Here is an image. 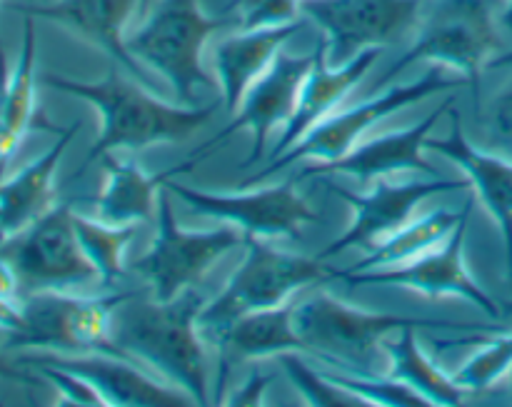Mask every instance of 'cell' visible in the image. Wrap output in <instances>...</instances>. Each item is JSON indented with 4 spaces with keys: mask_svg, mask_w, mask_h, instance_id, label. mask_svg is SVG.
<instances>
[{
    "mask_svg": "<svg viewBox=\"0 0 512 407\" xmlns=\"http://www.w3.org/2000/svg\"><path fill=\"white\" fill-rule=\"evenodd\" d=\"M205 298L188 288L178 298H125L113 313V340L130 360L145 363L170 385L185 390L195 405L210 403L208 355L198 315Z\"/></svg>",
    "mask_w": 512,
    "mask_h": 407,
    "instance_id": "6da1fadb",
    "label": "cell"
},
{
    "mask_svg": "<svg viewBox=\"0 0 512 407\" xmlns=\"http://www.w3.org/2000/svg\"><path fill=\"white\" fill-rule=\"evenodd\" d=\"M43 85L85 100L98 110L100 135L90 145L83 170L105 153L120 148L140 150L155 143H185L213 118V108H200V105L178 108L163 103L150 90L125 78L118 63L110 65L105 78L98 83H83V80L48 73L43 75Z\"/></svg>",
    "mask_w": 512,
    "mask_h": 407,
    "instance_id": "7a4b0ae2",
    "label": "cell"
},
{
    "mask_svg": "<svg viewBox=\"0 0 512 407\" xmlns=\"http://www.w3.org/2000/svg\"><path fill=\"white\" fill-rule=\"evenodd\" d=\"M295 328L305 343V355L343 373H375L383 343L405 328L453 330V333H503L495 325L450 323V320L408 318L395 313H373L355 308L330 293H313L295 303Z\"/></svg>",
    "mask_w": 512,
    "mask_h": 407,
    "instance_id": "3957f363",
    "label": "cell"
},
{
    "mask_svg": "<svg viewBox=\"0 0 512 407\" xmlns=\"http://www.w3.org/2000/svg\"><path fill=\"white\" fill-rule=\"evenodd\" d=\"M415 40L378 80L373 90L393 83L403 70L418 60L450 65L468 78L480 103V78L493 55L500 50L498 20L493 0H425Z\"/></svg>",
    "mask_w": 512,
    "mask_h": 407,
    "instance_id": "277c9868",
    "label": "cell"
},
{
    "mask_svg": "<svg viewBox=\"0 0 512 407\" xmlns=\"http://www.w3.org/2000/svg\"><path fill=\"white\" fill-rule=\"evenodd\" d=\"M228 25H240L233 10L213 18L200 10L198 0H160L125 43L140 63L168 80L178 100L198 105L195 90L215 85L203 68V48L210 35Z\"/></svg>",
    "mask_w": 512,
    "mask_h": 407,
    "instance_id": "5b68a950",
    "label": "cell"
},
{
    "mask_svg": "<svg viewBox=\"0 0 512 407\" xmlns=\"http://www.w3.org/2000/svg\"><path fill=\"white\" fill-rule=\"evenodd\" d=\"M343 270L330 268L323 258L275 250L263 238H245V258L235 268L213 303L198 315L200 333H213L233 320L258 310L278 308L295 293L328 280H340Z\"/></svg>",
    "mask_w": 512,
    "mask_h": 407,
    "instance_id": "8992f818",
    "label": "cell"
},
{
    "mask_svg": "<svg viewBox=\"0 0 512 407\" xmlns=\"http://www.w3.org/2000/svg\"><path fill=\"white\" fill-rule=\"evenodd\" d=\"M133 293L75 295L60 290L25 295L23 328L5 335V350L58 355H115L130 360L113 340V313ZM135 363V360H133Z\"/></svg>",
    "mask_w": 512,
    "mask_h": 407,
    "instance_id": "52a82bcc",
    "label": "cell"
},
{
    "mask_svg": "<svg viewBox=\"0 0 512 407\" xmlns=\"http://www.w3.org/2000/svg\"><path fill=\"white\" fill-rule=\"evenodd\" d=\"M243 245V230L230 223L213 230L180 228L170 203V190L163 185L155 210V240L130 270L150 285L155 300L168 303L188 288H195L220 258Z\"/></svg>",
    "mask_w": 512,
    "mask_h": 407,
    "instance_id": "ba28073f",
    "label": "cell"
},
{
    "mask_svg": "<svg viewBox=\"0 0 512 407\" xmlns=\"http://www.w3.org/2000/svg\"><path fill=\"white\" fill-rule=\"evenodd\" d=\"M460 85H470L468 78H450L443 68H430L423 78L413 80L408 85H393V88L383 90V93H375L373 98H368L365 103L353 105V108L338 113L335 110L330 118H325L323 123L315 125L303 140L293 145V148L285 150L283 155H278L275 160H270L258 175H248L243 180V185H258L263 180H268L270 175L280 173L288 165L298 163V160H315V163H333V160L343 158L345 153L358 145V140L368 133L373 125H378L380 120L390 118L398 110L408 108V105L420 103V100L430 98L435 93H445V90L460 88Z\"/></svg>",
    "mask_w": 512,
    "mask_h": 407,
    "instance_id": "9c48e42d",
    "label": "cell"
},
{
    "mask_svg": "<svg viewBox=\"0 0 512 407\" xmlns=\"http://www.w3.org/2000/svg\"><path fill=\"white\" fill-rule=\"evenodd\" d=\"M0 253L18 270L23 298L43 290L73 293L85 285L98 283V273L85 258L75 235L73 208L68 203L53 205L23 233L10 238Z\"/></svg>",
    "mask_w": 512,
    "mask_h": 407,
    "instance_id": "30bf717a",
    "label": "cell"
},
{
    "mask_svg": "<svg viewBox=\"0 0 512 407\" xmlns=\"http://www.w3.org/2000/svg\"><path fill=\"white\" fill-rule=\"evenodd\" d=\"M425 0H300L328 43V63L343 65L368 48L403 40L418 28Z\"/></svg>",
    "mask_w": 512,
    "mask_h": 407,
    "instance_id": "8fae6325",
    "label": "cell"
},
{
    "mask_svg": "<svg viewBox=\"0 0 512 407\" xmlns=\"http://www.w3.org/2000/svg\"><path fill=\"white\" fill-rule=\"evenodd\" d=\"M165 188L178 195L195 215L235 225L243 230L245 238L298 240L303 225L318 220V213L293 183L270 185L250 193H210L175 180H165Z\"/></svg>",
    "mask_w": 512,
    "mask_h": 407,
    "instance_id": "7c38bea8",
    "label": "cell"
},
{
    "mask_svg": "<svg viewBox=\"0 0 512 407\" xmlns=\"http://www.w3.org/2000/svg\"><path fill=\"white\" fill-rule=\"evenodd\" d=\"M473 210V198L468 200V210L455 225L450 238L440 248L420 255L405 265H393V268H375L365 273L345 275L350 285H398V288L415 290L425 298H463L478 310H483L488 318H503V308L480 288L470 275L468 263H465V238H468V220Z\"/></svg>",
    "mask_w": 512,
    "mask_h": 407,
    "instance_id": "4fadbf2b",
    "label": "cell"
},
{
    "mask_svg": "<svg viewBox=\"0 0 512 407\" xmlns=\"http://www.w3.org/2000/svg\"><path fill=\"white\" fill-rule=\"evenodd\" d=\"M468 178L465 180H448V178H433V180H415V183H388V180H375L370 193H353V190L343 188V185L328 183V188L338 195L340 200L353 208V223L348 225L338 240L328 245L318 258L328 260L333 255L345 253L350 248L368 250L385 235L398 230L405 225L423 200L433 198L438 193H453V190L468 188Z\"/></svg>",
    "mask_w": 512,
    "mask_h": 407,
    "instance_id": "5bb4252c",
    "label": "cell"
},
{
    "mask_svg": "<svg viewBox=\"0 0 512 407\" xmlns=\"http://www.w3.org/2000/svg\"><path fill=\"white\" fill-rule=\"evenodd\" d=\"M313 68V53L310 55H288L280 50L278 58L273 60L268 70L248 88L245 98L240 100L238 115L215 135L220 145L233 138L238 130H250L253 133V150L248 158L240 163V170L258 163L268 145V135L273 128L285 125L298 105L300 88Z\"/></svg>",
    "mask_w": 512,
    "mask_h": 407,
    "instance_id": "9a60e30c",
    "label": "cell"
},
{
    "mask_svg": "<svg viewBox=\"0 0 512 407\" xmlns=\"http://www.w3.org/2000/svg\"><path fill=\"white\" fill-rule=\"evenodd\" d=\"M43 363L53 368L68 370V373L83 378L95 393L100 395L103 405L108 407H188L195 405L185 390L175 385H163L155 378L145 375L143 368L133 360L115 358V355H58V353H33L23 355L18 365Z\"/></svg>",
    "mask_w": 512,
    "mask_h": 407,
    "instance_id": "2e32d148",
    "label": "cell"
},
{
    "mask_svg": "<svg viewBox=\"0 0 512 407\" xmlns=\"http://www.w3.org/2000/svg\"><path fill=\"white\" fill-rule=\"evenodd\" d=\"M455 98H445L443 103L435 110H430L425 118L418 123L410 125L405 130H395V133L378 135V138L368 140V143H358L350 153L343 158L333 160V163H315L305 165L298 175L295 183L308 178H318V175H350L358 183H373V180L385 178V175L400 173V170H418L425 173L428 178H438V170L433 163L423 158L425 140L430 138L433 128L438 125L440 115L448 113L453 108Z\"/></svg>",
    "mask_w": 512,
    "mask_h": 407,
    "instance_id": "e0dca14e",
    "label": "cell"
},
{
    "mask_svg": "<svg viewBox=\"0 0 512 407\" xmlns=\"http://www.w3.org/2000/svg\"><path fill=\"white\" fill-rule=\"evenodd\" d=\"M220 148L218 140H208L200 145L188 160L173 165L160 173H148L133 155H115L105 153L100 158L105 173V185L95 200V218L110 225H135L148 223L155 218L158 210V193L165 180L173 178L175 173H188L203 158H208L210 150Z\"/></svg>",
    "mask_w": 512,
    "mask_h": 407,
    "instance_id": "ac0fdd59",
    "label": "cell"
},
{
    "mask_svg": "<svg viewBox=\"0 0 512 407\" xmlns=\"http://www.w3.org/2000/svg\"><path fill=\"white\" fill-rule=\"evenodd\" d=\"M138 8L140 0H58L50 5H15V10H20L23 15L45 18L68 28L78 38L88 40L90 45L103 50L113 63H118L125 73L153 90L155 80L130 53L123 33L125 23L130 15L138 13Z\"/></svg>",
    "mask_w": 512,
    "mask_h": 407,
    "instance_id": "d6986e66",
    "label": "cell"
},
{
    "mask_svg": "<svg viewBox=\"0 0 512 407\" xmlns=\"http://www.w3.org/2000/svg\"><path fill=\"white\" fill-rule=\"evenodd\" d=\"M378 55L380 48H368L360 55H355L353 60H348V63L330 65L328 43H325V38L320 35L318 48L313 50V68H310L308 78H305L303 88H300L295 113L290 115V120L285 123L283 135H280L278 143L270 150V160L283 155L285 150L293 148L298 140H303L315 125L323 123L325 118H330V115L338 110V105L353 93V88H358L360 80L368 75V70L373 68Z\"/></svg>",
    "mask_w": 512,
    "mask_h": 407,
    "instance_id": "ffe728a7",
    "label": "cell"
},
{
    "mask_svg": "<svg viewBox=\"0 0 512 407\" xmlns=\"http://www.w3.org/2000/svg\"><path fill=\"white\" fill-rule=\"evenodd\" d=\"M425 148L435 150L450 163L458 165L473 185L475 195L483 200L488 213L498 223L503 233L505 263H508V280L512 288V163L500 155L485 153L475 148L463 130V118L455 108H450V133L443 140H425Z\"/></svg>",
    "mask_w": 512,
    "mask_h": 407,
    "instance_id": "44dd1931",
    "label": "cell"
},
{
    "mask_svg": "<svg viewBox=\"0 0 512 407\" xmlns=\"http://www.w3.org/2000/svg\"><path fill=\"white\" fill-rule=\"evenodd\" d=\"M203 338L218 348L215 393H223L230 370L245 360L278 358L283 353H305V343L295 328V303L248 313L225 325V328L205 333Z\"/></svg>",
    "mask_w": 512,
    "mask_h": 407,
    "instance_id": "7402d4cb",
    "label": "cell"
},
{
    "mask_svg": "<svg viewBox=\"0 0 512 407\" xmlns=\"http://www.w3.org/2000/svg\"><path fill=\"white\" fill-rule=\"evenodd\" d=\"M33 128L55 130L43 118L35 98V23L33 15H25L23 23V48H20L18 63L8 75V63L0 48V180L13 155L23 145L25 135Z\"/></svg>",
    "mask_w": 512,
    "mask_h": 407,
    "instance_id": "603a6c76",
    "label": "cell"
},
{
    "mask_svg": "<svg viewBox=\"0 0 512 407\" xmlns=\"http://www.w3.org/2000/svg\"><path fill=\"white\" fill-rule=\"evenodd\" d=\"M78 130L80 123L63 128L58 140L38 160L0 180V248L53 208L55 173Z\"/></svg>",
    "mask_w": 512,
    "mask_h": 407,
    "instance_id": "cb8c5ba5",
    "label": "cell"
},
{
    "mask_svg": "<svg viewBox=\"0 0 512 407\" xmlns=\"http://www.w3.org/2000/svg\"><path fill=\"white\" fill-rule=\"evenodd\" d=\"M303 28L300 20L263 28H243L215 48V75L220 80L225 108L235 113L250 85L273 65L283 45Z\"/></svg>",
    "mask_w": 512,
    "mask_h": 407,
    "instance_id": "d4e9b609",
    "label": "cell"
},
{
    "mask_svg": "<svg viewBox=\"0 0 512 407\" xmlns=\"http://www.w3.org/2000/svg\"><path fill=\"white\" fill-rule=\"evenodd\" d=\"M465 210H468V203H465L460 210L438 208V210H433V213H425L423 218L408 220V223L400 225L398 230H393L390 235H385L383 240H378L375 245H370L358 263L350 265L348 270H343L340 280H343L345 275L365 273V270L405 265V263H410V260L420 258V255L430 253V250L440 248V245L450 238V233L455 230V225L460 223V218L465 215Z\"/></svg>",
    "mask_w": 512,
    "mask_h": 407,
    "instance_id": "484cf974",
    "label": "cell"
},
{
    "mask_svg": "<svg viewBox=\"0 0 512 407\" xmlns=\"http://www.w3.org/2000/svg\"><path fill=\"white\" fill-rule=\"evenodd\" d=\"M415 333H418V328H405L400 330L398 338L385 340L383 355L388 360V373L385 375L405 383L410 390L423 395L433 407L463 405L470 393L455 383L453 375L435 365V360L418 343Z\"/></svg>",
    "mask_w": 512,
    "mask_h": 407,
    "instance_id": "4316f807",
    "label": "cell"
},
{
    "mask_svg": "<svg viewBox=\"0 0 512 407\" xmlns=\"http://www.w3.org/2000/svg\"><path fill=\"white\" fill-rule=\"evenodd\" d=\"M73 225L85 258L98 273V285L103 290L113 288L125 275L123 258L135 238V225H110L78 213H73Z\"/></svg>",
    "mask_w": 512,
    "mask_h": 407,
    "instance_id": "83f0119b",
    "label": "cell"
},
{
    "mask_svg": "<svg viewBox=\"0 0 512 407\" xmlns=\"http://www.w3.org/2000/svg\"><path fill=\"white\" fill-rule=\"evenodd\" d=\"M330 380L335 385H340L343 390H348L350 395L363 400L365 405H380V407H433L423 395H418L415 390H410L408 385L400 383V380L390 378L385 373H343V370H325Z\"/></svg>",
    "mask_w": 512,
    "mask_h": 407,
    "instance_id": "f1b7e54d",
    "label": "cell"
},
{
    "mask_svg": "<svg viewBox=\"0 0 512 407\" xmlns=\"http://www.w3.org/2000/svg\"><path fill=\"white\" fill-rule=\"evenodd\" d=\"M508 373H512V335H498L485 340L483 348L475 350L453 378L468 393H480L493 388Z\"/></svg>",
    "mask_w": 512,
    "mask_h": 407,
    "instance_id": "f546056e",
    "label": "cell"
},
{
    "mask_svg": "<svg viewBox=\"0 0 512 407\" xmlns=\"http://www.w3.org/2000/svg\"><path fill=\"white\" fill-rule=\"evenodd\" d=\"M278 363L283 365V373L288 375L290 383L295 385L303 400L313 407H360L365 405L363 400L350 395L348 390H343L340 385H335L333 380L325 373H315L300 353H283L278 355Z\"/></svg>",
    "mask_w": 512,
    "mask_h": 407,
    "instance_id": "4dcf8cb0",
    "label": "cell"
},
{
    "mask_svg": "<svg viewBox=\"0 0 512 407\" xmlns=\"http://www.w3.org/2000/svg\"><path fill=\"white\" fill-rule=\"evenodd\" d=\"M240 18V28H263L298 20L300 0H233L228 5Z\"/></svg>",
    "mask_w": 512,
    "mask_h": 407,
    "instance_id": "1f68e13d",
    "label": "cell"
},
{
    "mask_svg": "<svg viewBox=\"0 0 512 407\" xmlns=\"http://www.w3.org/2000/svg\"><path fill=\"white\" fill-rule=\"evenodd\" d=\"M23 368L33 370L35 375H40V378L48 380V383L58 390L60 405H78V407L103 405L100 395L95 393V390L90 388L83 378L68 373V370H60V368H53V365H43V363H28V365H23Z\"/></svg>",
    "mask_w": 512,
    "mask_h": 407,
    "instance_id": "d6a6232c",
    "label": "cell"
},
{
    "mask_svg": "<svg viewBox=\"0 0 512 407\" xmlns=\"http://www.w3.org/2000/svg\"><path fill=\"white\" fill-rule=\"evenodd\" d=\"M483 123L495 143L512 148V85L500 90V93L490 100Z\"/></svg>",
    "mask_w": 512,
    "mask_h": 407,
    "instance_id": "836d02e7",
    "label": "cell"
},
{
    "mask_svg": "<svg viewBox=\"0 0 512 407\" xmlns=\"http://www.w3.org/2000/svg\"><path fill=\"white\" fill-rule=\"evenodd\" d=\"M273 380H275V375H265V373H260V370H255V373H250L248 380H245V383L240 385V388L235 390V393L230 395L225 403L243 405V407L263 405L265 393H268V388L273 385Z\"/></svg>",
    "mask_w": 512,
    "mask_h": 407,
    "instance_id": "e575fe53",
    "label": "cell"
},
{
    "mask_svg": "<svg viewBox=\"0 0 512 407\" xmlns=\"http://www.w3.org/2000/svg\"><path fill=\"white\" fill-rule=\"evenodd\" d=\"M0 300L5 303L20 305L23 303V285H20V275L15 265L0 253Z\"/></svg>",
    "mask_w": 512,
    "mask_h": 407,
    "instance_id": "d590c367",
    "label": "cell"
},
{
    "mask_svg": "<svg viewBox=\"0 0 512 407\" xmlns=\"http://www.w3.org/2000/svg\"><path fill=\"white\" fill-rule=\"evenodd\" d=\"M20 328H23V313H20V305L0 300V333L10 335V333H18Z\"/></svg>",
    "mask_w": 512,
    "mask_h": 407,
    "instance_id": "8d00e7d4",
    "label": "cell"
},
{
    "mask_svg": "<svg viewBox=\"0 0 512 407\" xmlns=\"http://www.w3.org/2000/svg\"><path fill=\"white\" fill-rule=\"evenodd\" d=\"M0 350H5V345H0ZM0 378H10V380H20V383H35V378L25 375L23 370H13L3 363V353H0Z\"/></svg>",
    "mask_w": 512,
    "mask_h": 407,
    "instance_id": "74e56055",
    "label": "cell"
},
{
    "mask_svg": "<svg viewBox=\"0 0 512 407\" xmlns=\"http://www.w3.org/2000/svg\"><path fill=\"white\" fill-rule=\"evenodd\" d=\"M505 65H512V50H508V53L495 55V58L488 63V68L495 70V68H505Z\"/></svg>",
    "mask_w": 512,
    "mask_h": 407,
    "instance_id": "f35d334b",
    "label": "cell"
},
{
    "mask_svg": "<svg viewBox=\"0 0 512 407\" xmlns=\"http://www.w3.org/2000/svg\"><path fill=\"white\" fill-rule=\"evenodd\" d=\"M503 25L512 33V0H508V5H505V13H503Z\"/></svg>",
    "mask_w": 512,
    "mask_h": 407,
    "instance_id": "ab89813d",
    "label": "cell"
},
{
    "mask_svg": "<svg viewBox=\"0 0 512 407\" xmlns=\"http://www.w3.org/2000/svg\"><path fill=\"white\" fill-rule=\"evenodd\" d=\"M148 8H150V0H140V8H138L140 18H145V13H148Z\"/></svg>",
    "mask_w": 512,
    "mask_h": 407,
    "instance_id": "60d3db41",
    "label": "cell"
},
{
    "mask_svg": "<svg viewBox=\"0 0 512 407\" xmlns=\"http://www.w3.org/2000/svg\"><path fill=\"white\" fill-rule=\"evenodd\" d=\"M503 313H505V315H512V303L505 305V310H503Z\"/></svg>",
    "mask_w": 512,
    "mask_h": 407,
    "instance_id": "b9f144b4",
    "label": "cell"
},
{
    "mask_svg": "<svg viewBox=\"0 0 512 407\" xmlns=\"http://www.w3.org/2000/svg\"><path fill=\"white\" fill-rule=\"evenodd\" d=\"M510 375H512V373H510Z\"/></svg>",
    "mask_w": 512,
    "mask_h": 407,
    "instance_id": "7bdbcfd3",
    "label": "cell"
}]
</instances>
